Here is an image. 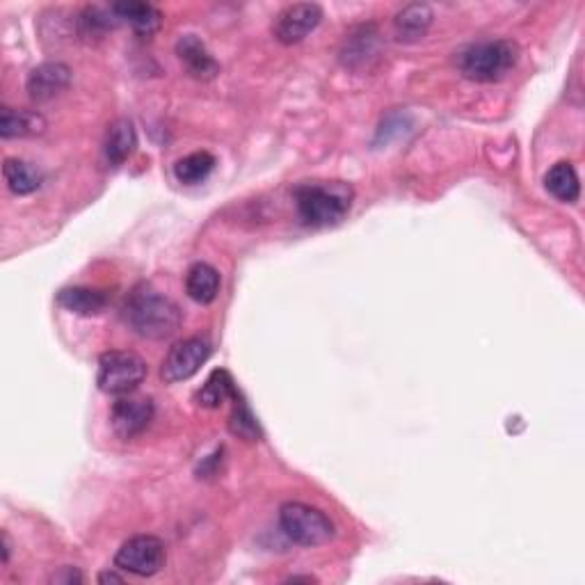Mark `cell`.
Returning a JSON list of instances; mask_svg holds the SVG:
<instances>
[{
  "label": "cell",
  "mask_w": 585,
  "mask_h": 585,
  "mask_svg": "<svg viewBox=\"0 0 585 585\" xmlns=\"http://www.w3.org/2000/svg\"><path fill=\"white\" fill-rule=\"evenodd\" d=\"M295 206L309 227H334L350 213L355 192L343 181H309L293 190Z\"/></svg>",
  "instance_id": "6da1fadb"
},
{
  "label": "cell",
  "mask_w": 585,
  "mask_h": 585,
  "mask_svg": "<svg viewBox=\"0 0 585 585\" xmlns=\"http://www.w3.org/2000/svg\"><path fill=\"white\" fill-rule=\"evenodd\" d=\"M124 318L135 334L154 341L170 339L181 327L179 307L149 288L133 291L131 298L126 300Z\"/></svg>",
  "instance_id": "7a4b0ae2"
},
{
  "label": "cell",
  "mask_w": 585,
  "mask_h": 585,
  "mask_svg": "<svg viewBox=\"0 0 585 585\" xmlns=\"http://www.w3.org/2000/svg\"><path fill=\"white\" fill-rule=\"evenodd\" d=\"M519 48L508 39H492L464 48L458 58V67L464 78L474 83H499L517 67Z\"/></svg>",
  "instance_id": "3957f363"
},
{
  "label": "cell",
  "mask_w": 585,
  "mask_h": 585,
  "mask_svg": "<svg viewBox=\"0 0 585 585\" xmlns=\"http://www.w3.org/2000/svg\"><path fill=\"white\" fill-rule=\"evenodd\" d=\"M279 524L284 535L300 547H320L334 538V524L325 512L307 503H284L279 510Z\"/></svg>",
  "instance_id": "277c9868"
},
{
  "label": "cell",
  "mask_w": 585,
  "mask_h": 585,
  "mask_svg": "<svg viewBox=\"0 0 585 585\" xmlns=\"http://www.w3.org/2000/svg\"><path fill=\"white\" fill-rule=\"evenodd\" d=\"M147 378V362L128 350L103 352L99 359V389L110 396H128Z\"/></svg>",
  "instance_id": "5b68a950"
},
{
  "label": "cell",
  "mask_w": 585,
  "mask_h": 585,
  "mask_svg": "<svg viewBox=\"0 0 585 585\" xmlns=\"http://www.w3.org/2000/svg\"><path fill=\"white\" fill-rule=\"evenodd\" d=\"M165 544L154 535H135L119 547L115 567L135 576H154L165 567Z\"/></svg>",
  "instance_id": "8992f818"
},
{
  "label": "cell",
  "mask_w": 585,
  "mask_h": 585,
  "mask_svg": "<svg viewBox=\"0 0 585 585\" xmlns=\"http://www.w3.org/2000/svg\"><path fill=\"white\" fill-rule=\"evenodd\" d=\"M211 343L204 336H190V339H183L179 343H174L167 352L163 368H160V375L167 384H176L183 380H190L192 375L199 373L208 357H211Z\"/></svg>",
  "instance_id": "52a82bcc"
},
{
  "label": "cell",
  "mask_w": 585,
  "mask_h": 585,
  "mask_svg": "<svg viewBox=\"0 0 585 585\" xmlns=\"http://www.w3.org/2000/svg\"><path fill=\"white\" fill-rule=\"evenodd\" d=\"M323 21V10L316 3H295L284 7L282 12L277 14L275 26H272V32H275L277 42H282L286 46L291 44H300L304 37L311 35Z\"/></svg>",
  "instance_id": "ba28073f"
},
{
  "label": "cell",
  "mask_w": 585,
  "mask_h": 585,
  "mask_svg": "<svg viewBox=\"0 0 585 585\" xmlns=\"http://www.w3.org/2000/svg\"><path fill=\"white\" fill-rule=\"evenodd\" d=\"M154 414H156L154 400L128 394L119 396L117 403L112 405L110 421L119 437L133 439L149 428V423L154 421Z\"/></svg>",
  "instance_id": "9c48e42d"
},
{
  "label": "cell",
  "mask_w": 585,
  "mask_h": 585,
  "mask_svg": "<svg viewBox=\"0 0 585 585\" xmlns=\"http://www.w3.org/2000/svg\"><path fill=\"white\" fill-rule=\"evenodd\" d=\"M71 83V69L64 62H44L30 71L26 90L32 101L44 103L60 96Z\"/></svg>",
  "instance_id": "30bf717a"
},
{
  "label": "cell",
  "mask_w": 585,
  "mask_h": 585,
  "mask_svg": "<svg viewBox=\"0 0 585 585\" xmlns=\"http://www.w3.org/2000/svg\"><path fill=\"white\" fill-rule=\"evenodd\" d=\"M380 55V35L375 26L350 30L341 46V62L350 69H364Z\"/></svg>",
  "instance_id": "8fae6325"
},
{
  "label": "cell",
  "mask_w": 585,
  "mask_h": 585,
  "mask_svg": "<svg viewBox=\"0 0 585 585\" xmlns=\"http://www.w3.org/2000/svg\"><path fill=\"white\" fill-rule=\"evenodd\" d=\"M176 55L183 62V67L188 69L190 76L199 80H211L220 74V64L213 60V55L208 53L204 42L195 35H186L176 44Z\"/></svg>",
  "instance_id": "7c38bea8"
},
{
  "label": "cell",
  "mask_w": 585,
  "mask_h": 585,
  "mask_svg": "<svg viewBox=\"0 0 585 585\" xmlns=\"http://www.w3.org/2000/svg\"><path fill=\"white\" fill-rule=\"evenodd\" d=\"M432 19H435V14H432L430 5L426 3L405 5L394 19V35L398 42H403V44L421 42V39L428 35Z\"/></svg>",
  "instance_id": "4fadbf2b"
},
{
  "label": "cell",
  "mask_w": 585,
  "mask_h": 585,
  "mask_svg": "<svg viewBox=\"0 0 585 585\" xmlns=\"http://www.w3.org/2000/svg\"><path fill=\"white\" fill-rule=\"evenodd\" d=\"M135 147H138V133H135L133 122H128V119H117V122H112L108 126L103 151H106V160L112 167L124 165L126 160L133 156Z\"/></svg>",
  "instance_id": "5bb4252c"
},
{
  "label": "cell",
  "mask_w": 585,
  "mask_h": 585,
  "mask_svg": "<svg viewBox=\"0 0 585 585\" xmlns=\"http://www.w3.org/2000/svg\"><path fill=\"white\" fill-rule=\"evenodd\" d=\"M112 12H115L117 21L131 23L133 30L138 32L140 37H151L160 30V23H163V16L156 10L154 5L149 3H138V0H128V3H115L110 5Z\"/></svg>",
  "instance_id": "9a60e30c"
},
{
  "label": "cell",
  "mask_w": 585,
  "mask_h": 585,
  "mask_svg": "<svg viewBox=\"0 0 585 585\" xmlns=\"http://www.w3.org/2000/svg\"><path fill=\"white\" fill-rule=\"evenodd\" d=\"M44 128V117L32 110H14L5 106L3 112H0V135L5 140L32 138V135L44 133Z\"/></svg>",
  "instance_id": "2e32d148"
},
{
  "label": "cell",
  "mask_w": 585,
  "mask_h": 585,
  "mask_svg": "<svg viewBox=\"0 0 585 585\" xmlns=\"http://www.w3.org/2000/svg\"><path fill=\"white\" fill-rule=\"evenodd\" d=\"M58 304L62 309L71 311V314L96 316L106 309L108 298H106V293L94 291V288L74 286V288H64V291L58 293Z\"/></svg>",
  "instance_id": "e0dca14e"
},
{
  "label": "cell",
  "mask_w": 585,
  "mask_h": 585,
  "mask_svg": "<svg viewBox=\"0 0 585 585\" xmlns=\"http://www.w3.org/2000/svg\"><path fill=\"white\" fill-rule=\"evenodd\" d=\"M186 291L197 304H211L220 293V272L208 263H195L186 275Z\"/></svg>",
  "instance_id": "ac0fdd59"
},
{
  "label": "cell",
  "mask_w": 585,
  "mask_h": 585,
  "mask_svg": "<svg viewBox=\"0 0 585 585\" xmlns=\"http://www.w3.org/2000/svg\"><path fill=\"white\" fill-rule=\"evenodd\" d=\"M544 186H547V190L558 199V202L565 204L579 202L581 181L572 163H565L563 160V163H556L551 167L547 179H544Z\"/></svg>",
  "instance_id": "d6986e66"
},
{
  "label": "cell",
  "mask_w": 585,
  "mask_h": 585,
  "mask_svg": "<svg viewBox=\"0 0 585 585\" xmlns=\"http://www.w3.org/2000/svg\"><path fill=\"white\" fill-rule=\"evenodd\" d=\"M236 396L238 391L231 373L224 371V368H215V371L208 375L204 387L199 389L197 400L199 405L206 407V410H218V407L222 403H227V400H236Z\"/></svg>",
  "instance_id": "ffe728a7"
},
{
  "label": "cell",
  "mask_w": 585,
  "mask_h": 585,
  "mask_svg": "<svg viewBox=\"0 0 585 585\" xmlns=\"http://www.w3.org/2000/svg\"><path fill=\"white\" fill-rule=\"evenodd\" d=\"M3 176L7 188H10L14 195H32V192L42 188L44 176L39 170H35L26 160L7 158L3 165Z\"/></svg>",
  "instance_id": "44dd1931"
},
{
  "label": "cell",
  "mask_w": 585,
  "mask_h": 585,
  "mask_svg": "<svg viewBox=\"0 0 585 585\" xmlns=\"http://www.w3.org/2000/svg\"><path fill=\"white\" fill-rule=\"evenodd\" d=\"M215 165H218V160H215L213 154H208V151H195V154L176 160L174 176L176 181L183 183V186H197V183H202L211 176Z\"/></svg>",
  "instance_id": "7402d4cb"
},
{
  "label": "cell",
  "mask_w": 585,
  "mask_h": 585,
  "mask_svg": "<svg viewBox=\"0 0 585 585\" xmlns=\"http://www.w3.org/2000/svg\"><path fill=\"white\" fill-rule=\"evenodd\" d=\"M229 428L234 435L247 439V442H256V439L261 437V428L259 423H256L254 414L250 412V407L243 403V398H236V407L234 412H231V419H229Z\"/></svg>",
  "instance_id": "603a6c76"
},
{
  "label": "cell",
  "mask_w": 585,
  "mask_h": 585,
  "mask_svg": "<svg viewBox=\"0 0 585 585\" xmlns=\"http://www.w3.org/2000/svg\"><path fill=\"white\" fill-rule=\"evenodd\" d=\"M55 581H67V583H80L83 581V576H80L74 567H67V572H64L62 576H55Z\"/></svg>",
  "instance_id": "cb8c5ba5"
},
{
  "label": "cell",
  "mask_w": 585,
  "mask_h": 585,
  "mask_svg": "<svg viewBox=\"0 0 585 585\" xmlns=\"http://www.w3.org/2000/svg\"><path fill=\"white\" fill-rule=\"evenodd\" d=\"M99 583H124V576H119V574H115V572H103L101 576H99Z\"/></svg>",
  "instance_id": "d4e9b609"
},
{
  "label": "cell",
  "mask_w": 585,
  "mask_h": 585,
  "mask_svg": "<svg viewBox=\"0 0 585 585\" xmlns=\"http://www.w3.org/2000/svg\"><path fill=\"white\" fill-rule=\"evenodd\" d=\"M10 560V540H7V533H3V563Z\"/></svg>",
  "instance_id": "484cf974"
}]
</instances>
